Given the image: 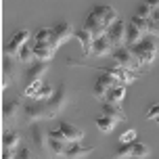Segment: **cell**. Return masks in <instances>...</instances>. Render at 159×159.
Here are the masks:
<instances>
[{"label":"cell","instance_id":"f1b7e54d","mask_svg":"<svg viewBox=\"0 0 159 159\" xmlns=\"http://www.w3.org/2000/svg\"><path fill=\"white\" fill-rule=\"evenodd\" d=\"M55 94V88L48 86V84H44V86L40 88L38 92H36V96H34V101H48L50 96Z\"/></svg>","mask_w":159,"mask_h":159},{"label":"cell","instance_id":"3957f363","mask_svg":"<svg viewBox=\"0 0 159 159\" xmlns=\"http://www.w3.org/2000/svg\"><path fill=\"white\" fill-rule=\"evenodd\" d=\"M67 101H69V96H67V88L61 84V86L55 90V94L46 101V105H48V119L57 117L59 113L63 111L65 107H67Z\"/></svg>","mask_w":159,"mask_h":159},{"label":"cell","instance_id":"ac0fdd59","mask_svg":"<svg viewBox=\"0 0 159 159\" xmlns=\"http://www.w3.org/2000/svg\"><path fill=\"white\" fill-rule=\"evenodd\" d=\"M32 44H34V55L38 61H50L57 52L50 42H32Z\"/></svg>","mask_w":159,"mask_h":159},{"label":"cell","instance_id":"603a6c76","mask_svg":"<svg viewBox=\"0 0 159 159\" xmlns=\"http://www.w3.org/2000/svg\"><path fill=\"white\" fill-rule=\"evenodd\" d=\"M109 88H111V86H109V84L105 82L103 73H101V75L96 78V82H94V88H92V92H94V98L103 103V101H105V96H107V92H109Z\"/></svg>","mask_w":159,"mask_h":159},{"label":"cell","instance_id":"e575fe53","mask_svg":"<svg viewBox=\"0 0 159 159\" xmlns=\"http://www.w3.org/2000/svg\"><path fill=\"white\" fill-rule=\"evenodd\" d=\"M17 149H2V157L0 159H17Z\"/></svg>","mask_w":159,"mask_h":159},{"label":"cell","instance_id":"52a82bcc","mask_svg":"<svg viewBox=\"0 0 159 159\" xmlns=\"http://www.w3.org/2000/svg\"><path fill=\"white\" fill-rule=\"evenodd\" d=\"M25 119L27 121H38V119L48 117V105L46 101H36V103H27L23 107Z\"/></svg>","mask_w":159,"mask_h":159},{"label":"cell","instance_id":"8992f818","mask_svg":"<svg viewBox=\"0 0 159 159\" xmlns=\"http://www.w3.org/2000/svg\"><path fill=\"white\" fill-rule=\"evenodd\" d=\"M17 63H15V57H8V55L2 57V84H0L2 90H7L11 86V82L17 78Z\"/></svg>","mask_w":159,"mask_h":159},{"label":"cell","instance_id":"d6a6232c","mask_svg":"<svg viewBox=\"0 0 159 159\" xmlns=\"http://www.w3.org/2000/svg\"><path fill=\"white\" fill-rule=\"evenodd\" d=\"M144 117H147V119H153V121H155V119L159 117V103L149 105V107H147V111H144Z\"/></svg>","mask_w":159,"mask_h":159},{"label":"cell","instance_id":"cb8c5ba5","mask_svg":"<svg viewBox=\"0 0 159 159\" xmlns=\"http://www.w3.org/2000/svg\"><path fill=\"white\" fill-rule=\"evenodd\" d=\"M19 143H21V136L15 130H7L2 134V149H17Z\"/></svg>","mask_w":159,"mask_h":159},{"label":"cell","instance_id":"5bb4252c","mask_svg":"<svg viewBox=\"0 0 159 159\" xmlns=\"http://www.w3.org/2000/svg\"><path fill=\"white\" fill-rule=\"evenodd\" d=\"M84 30H88V32L92 34L94 38H98V36H103L107 30H105V25H103V21L98 19V15H94L92 11L88 13V17H86V21H84Z\"/></svg>","mask_w":159,"mask_h":159},{"label":"cell","instance_id":"7402d4cb","mask_svg":"<svg viewBox=\"0 0 159 159\" xmlns=\"http://www.w3.org/2000/svg\"><path fill=\"white\" fill-rule=\"evenodd\" d=\"M143 40V30L140 27H136L132 21L126 25V46H132L136 42H140Z\"/></svg>","mask_w":159,"mask_h":159},{"label":"cell","instance_id":"44dd1931","mask_svg":"<svg viewBox=\"0 0 159 159\" xmlns=\"http://www.w3.org/2000/svg\"><path fill=\"white\" fill-rule=\"evenodd\" d=\"M124 98H126V86L124 84L121 86H111L109 92H107V96H105L107 103H115V105H121Z\"/></svg>","mask_w":159,"mask_h":159},{"label":"cell","instance_id":"ba28073f","mask_svg":"<svg viewBox=\"0 0 159 159\" xmlns=\"http://www.w3.org/2000/svg\"><path fill=\"white\" fill-rule=\"evenodd\" d=\"M90 11H92L94 15H98V19H101L103 25H105V30H109V27L119 19L117 13H115V8L109 7V4H94V7H90Z\"/></svg>","mask_w":159,"mask_h":159},{"label":"cell","instance_id":"9c48e42d","mask_svg":"<svg viewBox=\"0 0 159 159\" xmlns=\"http://www.w3.org/2000/svg\"><path fill=\"white\" fill-rule=\"evenodd\" d=\"M105 34L109 36V40H111L113 48L126 46V25H124V21H121V19H117V21H115V23H113Z\"/></svg>","mask_w":159,"mask_h":159},{"label":"cell","instance_id":"ffe728a7","mask_svg":"<svg viewBox=\"0 0 159 159\" xmlns=\"http://www.w3.org/2000/svg\"><path fill=\"white\" fill-rule=\"evenodd\" d=\"M94 124H96V128H98L103 134H111L113 128L117 126V119L109 117V115H98V117L94 119Z\"/></svg>","mask_w":159,"mask_h":159},{"label":"cell","instance_id":"9a60e30c","mask_svg":"<svg viewBox=\"0 0 159 159\" xmlns=\"http://www.w3.org/2000/svg\"><path fill=\"white\" fill-rule=\"evenodd\" d=\"M19 109H21L19 98L7 101V103L2 105V124H11V121H15V119L19 117Z\"/></svg>","mask_w":159,"mask_h":159},{"label":"cell","instance_id":"d6986e66","mask_svg":"<svg viewBox=\"0 0 159 159\" xmlns=\"http://www.w3.org/2000/svg\"><path fill=\"white\" fill-rule=\"evenodd\" d=\"M101 115H109V117L117 119V121H126V119H128L126 111L121 109V105L107 103V101H103V107H101Z\"/></svg>","mask_w":159,"mask_h":159},{"label":"cell","instance_id":"5b68a950","mask_svg":"<svg viewBox=\"0 0 159 159\" xmlns=\"http://www.w3.org/2000/svg\"><path fill=\"white\" fill-rule=\"evenodd\" d=\"M73 34H75V30L71 27V23H67V21H61V23H57L55 27H52V38H50V44H52V48H59L63 42H67L69 38H73Z\"/></svg>","mask_w":159,"mask_h":159},{"label":"cell","instance_id":"2e32d148","mask_svg":"<svg viewBox=\"0 0 159 159\" xmlns=\"http://www.w3.org/2000/svg\"><path fill=\"white\" fill-rule=\"evenodd\" d=\"M73 38L80 42V46H82V52L84 55H92V44H94V36L88 32V30H75V34H73Z\"/></svg>","mask_w":159,"mask_h":159},{"label":"cell","instance_id":"484cf974","mask_svg":"<svg viewBox=\"0 0 159 159\" xmlns=\"http://www.w3.org/2000/svg\"><path fill=\"white\" fill-rule=\"evenodd\" d=\"M128 157H134V147H132V143H117L115 159H128Z\"/></svg>","mask_w":159,"mask_h":159},{"label":"cell","instance_id":"1f68e13d","mask_svg":"<svg viewBox=\"0 0 159 159\" xmlns=\"http://www.w3.org/2000/svg\"><path fill=\"white\" fill-rule=\"evenodd\" d=\"M136 136H138V130H136V128H132V130H126L124 134L119 136V143H134Z\"/></svg>","mask_w":159,"mask_h":159},{"label":"cell","instance_id":"8d00e7d4","mask_svg":"<svg viewBox=\"0 0 159 159\" xmlns=\"http://www.w3.org/2000/svg\"><path fill=\"white\" fill-rule=\"evenodd\" d=\"M155 124H157V126H159V117H157V119H155Z\"/></svg>","mask_w":159,"mask_h":159},{"label":"cell","instance_id":"f546056e","mask_svg":"<svg viewBox=\"0 0 159 159\" xmlns=\"http://www.w3.org/2000/svg\"><path fill=\"white\" fill-rule=\"evenodd\" d=\"M42 86H44V82H42V80H36V82H32V84H27V86H25L23 94L30 96V98H34V96H36V92H38Z\"/></svg>","mask_w":159,"mask_h":159},{"label":"cell","instance_id":"836d02e7","mask_svg":"<svg viewBox=\"0 0 159 159\" xmlns=\"http://www.w3.org/2000/svg\"><path fill=\"white\" fill-rule=\"evenodd\" d=\"M17 159H36V157H34V151L30 147H21L17 153Z\"/></svg>","mask_w":159,"mask_h":159},{"label":"cell","instance_id":"7a4b0ae2","mask_svg":"<svg viewBox=\"0 0 159 159\" xmlns=\"http://www.w3.org/2000/svg\"><path fill=\"white\" fill-rule=\"evenodd\" d=\"M111 59H113V65H117V67H124V69H130V71H138V69L143 67V63L138 61V57H136L128 46L113 48Z\"/></svg>","mask_w":159,"mask_h":159},{"label":"cell","instance_id":"4fadbf2b","mask_svg":"<svg viewBox=\"0 0 159 159\" xmlns=\"http://www.w3.org/2000/svg\"><path fill=\"white\" fill-rule=\"evenodd\" d=\"M92 151H94V147H86L82 143H69L67 149H65V157L67 159H84Z\"/></svg>","mask_w":159,"mask_h":159},{"label":"cell","instance_id":"4dcf8cb0","mask_svg":"<svg viewBox=\"0 0 159 159\" xmlns=\"http://www.w3.org/2000/svg\"><path fill=\"white\" fill-rule=\"evenodd\" d=\"M134 15L143 17V19H151V17H153V8L149 7V4H144V2H140V4L136 7V13H134Z\"/></svg>","mask_w":159,"mask_h":159},{"label":"cell","instance_id":"30bf717a","mask_svg":"<svg viewBox=\"0 0 159 159\" xmlns=\"http://www.w3.org/2000/svg\"><path fill=\"white\" fill-rule=\"evenodd\" d=\"M30 134H32V140L36 144V149L40 153H44V155H50V149H48V132H44L38 124H34Z\"/></svg>","mask_w":159,"mask_h":159},{"label":"cell","instance_id":"e0dca14e","mask_svg":"<svg viewBox=\"0 0 159 159\" xmlns=\"http://www.w3.org/2000/svg\"><path fill=\"white\" fill-rule=\"evenodd\" d=\"M59 130L65 134V138L69 143H82V138H84V130H80L78 126H73L69 121H61L59 124Z\"/></svg>","mask_w":159,"mask_h":159},{"label":"cell","instance_id":"d590c367","mask_svg":"<svg viewBox=\"0 0 159 159\" xmlns=\"http://www.w3.org/2000/svg\"><path fill=\"white\" fill-rule=\"evenodd\" d=\"M144 4H149L151 8H159V0H143Z\"/></svg>","mask_w":159,"mask_h":159},{"label":"cell","instance_id":"277c9868","mask_svg":"<svg viewBox=\"0 0 159 159\" xmlns=\"http://www.w3.org/2000/svg\"><path fill=\"white\" fill-rule=\"evenodd\" d=\"M30 38H34L32 34H30V30H19V32H15L13 36H11V40L7 42V46H4V55L19 57V50L27 44Z\"/></svg>","mask_w":159,"mask_h":159},{"label":"cell","instance_id":"4316f807","mask_svg":"<svg viewBox=\"0 0 159 159\" xmlns=\"http://www.w3.org/2000/svg\"><path fill=\"white\" fill-rule=\"evenodd\" d=\"M132 147H134V157L136 159H147L149 155H151V149H149L144 143H140V140H134Z\"/></svg>","mask_w":159,"mask_h":159},{"label":"cell","instance_id":"8fae6325","mask_svg":"<svg viewBox=\"0 0 159 159\" xmlns=\"http://www.w3.org/2000/svg\"><path fill=\"white\" fill-rule=\"evenodd\" d=\"M48 71V61H34L32 65H27V69H25V80H27V84H32L36 80H42V75Z\"/></svg>","mask_w":159,"mask_h":159},{"label":"cell","instance_id":"6da1fadb","mask_svg":"<svg viewBox=\"0 0 159 159\" xmlns=\"http://www.w3.org/2000/svg\"><path fill=\"white\" fill-rule=\"evenodd\" d=\"M128 48L138 57V61L143 65H151L159 55V46L153 38H143L140 42H136V44H132V46H128Z\"/></svg>","mask_w":159,"mask_h":159},{"label":"cell","instance_id":"7c38bea8","mask_svg":"<svg viewBox=\"0 0 159 159\" xmlns=\"http://www.w3.org/2000/svg\"><path fill=\"white\" fill-rule=\"evenodd\" d=\"M113 52V44L111 40H109V36L107 34H103V36H98V38H94V44H92V55L94 57H107Z\"/></svg>","mask_w":159,"mask_h":159},{"label":"cell","instance_id":"83f0119b","mask_svg":"<svg viewBox=\"0 0 159 159\" xmlns=\"http://www.w3.org/2000/svg\"><path fill=\"white\" fill-rule=\"evenodd\" d=\"M50 38H52V27H40L34 34L32 42H50Z\"/></svg>","mask_w":159,"mask_h":159},{"label":"cell","instance_id":"d4e9b609","mask_svg":"<svg viewBox=\"0 0 159 159\" xmlns=\"http://www.w3.org/2000/svg\"><path fill=\"white\" fill-rule=\"evenodd\" d=\"M17 61L23 65H32L36 61V55H34V44H25L21 50H19V57H17Z\"/></svg>","mask_w":159,"mask_h":159}]
</instances>
